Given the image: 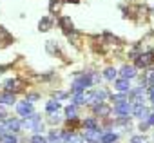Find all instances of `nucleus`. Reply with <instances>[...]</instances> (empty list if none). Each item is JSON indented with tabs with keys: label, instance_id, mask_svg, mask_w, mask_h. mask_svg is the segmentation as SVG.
Wrapping results in <instances>:
<instances>
[{
	"label": "nucleus",
	"instance_id": "obj_31",
	"mask_svg": "<svg viewBox=\"0 0 154 143\" xmlns=\"http://www.w3.org/2000/svg\"><path fill=\"white\" fill-rule=\"evenodd\" d=\"M150 85L154 87V71H152V73H150Z\"/></svg>",
	"mask_w": 154,
	"mask_h": 143
},
{
	"label": "nucleus",
	"instance_id": "obj_29",
	"mask_svg": "<svg viewBox=\"0 0 154 143\" xmlns=\"http://www.w3.org/2000/svg\"><path fill=\"white\" fill-rule=\"evenodd\" d=\"M147 123H149V125H154V112L150 114V118H147Z\"/></svg>",
	"mask_w": 154,
	"mask_h": 143
},
{
	"label": "nucleus",
	"instance_id": "obj_2",
	"mask_svg": "<svg viewBox=\"0 0 154 143\" xmlns=\"http://www.w3.org/2000/svg\"><path fill=\"white\" fill-rule=\"evenodd\" d=\"M131 111H132V107H131V103L129 102H120L116 107H114V112L118 114V116H122V118H127L129 114H131Z\"/></svg>",
	"mask_w": 154,
	"mask_h": 143
},
{
	"label": "nucleus",
	"instance_id": "obj_24",
	"mask_svg": "<svg viewBox=\"0 0 154 143\" xmlns=\"http://www.w3.org/2000/svg\"><path fill=\"white\" fill-rule=\"evenodd\" d=\"M131 141H132V143H147V139H145L143 136H134Z\"/></svg>",
	"mask_w": 154,
	"mask_h": 143
},
{
	"label": "nucleus",
	"instance_id": "obj_7",
	"mask_svg": "<svg viewBox=\"0 0 154 143\" xmlns=\"http://www.w3.org/2000/svg\"><path fill=\"white\" fill-rule=\"evenodd\" d=\"M62 138L65 139V143H84V136H78V134H69V132H63Z\"/></svg>",
	"mask_w": 154,
	"mask_h": 143
},
{
	"label": "nucleus",
	"instance_id": "obj_17",
	"mask_svg": "<svg viewBox=\"0 0 154 143\" xmlns=\"http://www.w3.org/2000/svg\"><path fill=\"white\" fill-rule=\"evenodd\" d=\"M38 27H40V31H49V27H51V20L45 17V18H42L40 20V24H38Z\"/></svg>",
	"mask_w": 154,
	"mask_h": 143
},
{
	"label": "nucleus",
	"instance_id": "obj_1",
	"mask_svg": "<svg viewBox=\"0 0 154 143\" xmlns=\"http://www.w3.org/2000/svg\"><path fill=\"white\" fill-rule=\"evenodd\" d=\"M105 98H107V91L105 89H94L93 93L84 94V102H87V103H102Z\"/></svg>",
	"mask_w": 154,
	"mask_h": 143
},
{
	"label": "nucleus",
	"instance_id": "obj_30",
	"mask_svg": "<svg viewBox=\"0 0 154 143\" xmlns=\"http://www.w3.org/2000/svg\"><path fill=\"white\" fill-rule=\"evenodd\" d=\"M4 116H6V111H4V109H2V107H0V120H2V118H4Z\"/></svg>",
	"mask_w": 154,
	"mask_h": 143
},
{
	"label": "nucleus",
	"instance_id": "obj_15",
	"mask_svg": "<svg viewBox=\"0 0 154 143\" xmlns=\"http://www.w3.org/2000/svg\"><path fill=\"white\" fill-rule=\"evenodd\" d=\"M129 87H131V85H129V80H125V78H122V80L116 82V89H118V91H123V93H125V91H129Z\"/></svg>",
	"mask_w": 154,
	"mask_h": 143
},
{
	"label": "nucleus",
	"instance_id": "obj_3",
	"mask_svg": "<svg viewBox=\"0 0 154 143\" xmlns=\"http://www.w3.org/2000/svg\"><path fill=\"white\" fill-rule=\"evenodd\" d=\"M152 62H154V53H143V54L138 56L136 65H138V67H147V65H150Z\"/></svg>",
	"mask_w": 154,
	"mask_h": 143
},
{
	"label": "nucleus",
	"instance_id": "obj_28",
	"mask_svg": "<svg viewBox=\"0 0 154 143\" xmlns=\"http://www.w3.org/2000/svg\"><path fill=\"white\" fill-rule=\"evenodd\" d=\"M35 100H38V94H31V96H27V102H35Z\"/></svg>",
	"mask_w": 154,
	"mask_h": 143
},
{
	"label": "nucleus",
	"instance_id": "obj_13",
	"mask_svg": "<svg viewBox=\"0 0 154 143\" xmlns=\"http://www.w3.org/2000/svg\"><path fill=\"white\" fill-rule=\"evenodd\" d=\"M122 76H123L125 80H129V78H134V76H136V69H134V67H129V65L122 67Z\"/></svg>",
	"mask_w": 154,
	"mask_h": 143
},
{
	"label": "nucleus",
	"instance_id": "obj_32",
	"mask_svg": "<svg viewBox=\"0 0 154 143\" xmlns=\"http://www.w3.org/2000/svg\"><path fill=\"white\" fill-rule=\"evenodd\" d=\"M150 102H152V103H154V87H152V89H150Z\"/></svg>",
	"mask_w": 154,
	"mask_h": 143
},
{
	"label": "nucleus",
	"instance_id": "obj_21",
	"mask_svg": "<svg viewBox=\"0 0 154 143\" xmlns=\"http://www.w3.org/2000/svg\"><path fill=\"white\" fill-rule=\"evenodd\" d=\"M4 139H6V143H17V138L11 134H6V132H4Z\"/></svg>",
	"mask_w": 154,
	"mask_h": 143
},
{
	"label": "nucleus",
	"instance_id": "obj_8",
	"mask_svg": "<svg viewBox=\"0 0 154 143\" xmlns=\"http://www.w3.org/2000/svg\"><path fill=\"white\" fill-rule=\"evenodd\" d=\"M13 42V36L2 27V26H0V45H8V44H11Z\"/></svg>",
	"mask_w": 154,
	"mask_h": 143
},
{
	"label": "nucleus",
	"instance_id": "obj_26",
	"mask_svg": "<svg viewBox=\"0 0 154 143\" xmlns=\"http://www.w3.org/2000/svg\"><path fill=\"white\" fill-rule=\"evenodd\" d=\"M65 96H67V94L62 93V91H60V93H54V98H56V100H62V98H65Z\"/></svg>",
	"mask_w": 154,
	"mask_h": 143
},
{
	"label": "nucleus",
	"instance_id": "obj_20",
	"mask_svg": "<svg viewBox=\"0 0 154 143\" xmlns=\"http://www.w3.org/2000/svg\"><path fill=\"white\" fill-rule=\"evenodd\" d=\"M100 139H102V143H114L116 136H114V134H105V136H102Z\"/></svg>",
	"mask_w": 154,
	"mask_h": 143
},
{
	"label": "nucleus",
	"instance_id": "obj_25",
	"mask_svg": "<svg viewBox=\"0 0 154 143\" xmlns=\"http://www.w3.org/2000/svg\"><path fill=\"white\" fill-rule=\"evenodd\" d=\"M74 103H76V105H80V103H85V102H84V96H82V94L74 96Z\"/></svg>",
	"mask_w": 154,
	"mask_h": 143
},
{
	"label": "nucleus",
	"instance_id": "obj_6",
	"mask_svg": "<svg viewBox=\"0 0 154 143\" xmlns=\"http://www.w3.org/2000/svg\"><path fill=\"white\" fill-rule=\"evenodd\" d=\"M17 111L26 118V116H29V114L33 112V107H31V103H29V102H22V103H18V105H17Z\"/></svg>",
	"mask_w": 154,
	"mask_h": 143
},
{
	"label": "nucleus",
	"instance_id": "obj_4",
	"mask_svg": "<svg viewBox=\"0 0 154 143\" xmlns=\"http://www.w3.org/2000/svg\"><path fill=\"white\" fill-rule=\"evenodd\" d=\"M100 138H102V132L98 130V127L85 130V139H87L89 143H100Z\"/></svg>",
	"mask_w": 154,
	"mask_h": 143
},
{
	"label": "nucleus",
	"instance_id": "obj_12",
	"mask_svg": "<svg viewBox=\"0 0 154 143\" xmlns=\"http://www.w3.org/2000/svg\"><path fill=\"white\" fill-rule=\"evenodd\" d=\"M0 103H8V105H13L15 103V94L11 91L4 93V94H0Z\"/></svg>",
	"mask_w": 154,
	"mask_h": 143
},
{
	"label": "nucleus",
	"instance_id": "obj_18",
	"mask_svg": "<svg viewBox=\"0 0 154 143\" xmlns=\"http://www.w3.org/2000/svg\"><path fill=\"white\" fill-rule=\"evenodd\" d=\"M45 109H47V112H54V111L60 109V103H58V102H49V103L45 105Z\"/></svg>",
	"mask_w": 154,
	"mask_h": 143
},
{
	"label": "nucleus",
	"instance_id": "obj_22",
	"mask_svg": "<svg viewBox=\"0 0 154 143\" xmlns=\"http://www.w3.org/2000/svg\"><path fill=\"white\" fill-rule=\"evenodd\" d=\"M31 143H47V141H45V138H42V136H33V138H31Z\"/></svg>",
	"mask_w": 154,
	"mask_h": 143
},
{
	"label": "nucleus",
	"instance_id": "obj_5",
	"mask_svg": "<svg viewBox=\"0 0 154 143\" xmlns=\"http://www.w3.org/2000/svg\"><path fill=\"white\" fill-rule=\"evenodd\" d=\"M20 127H22V123L18 121V120H8L6 121V125H4V132H17V130H20Z\"/></svg>",
	"mask_w": 154,
	"mask_h": 143
},
{
	"label": "nucleus",
	"instance_id": "obj_14",
	"mask_svg": "<svg viewBox=\"0 0 154 143\" xmlns=\"http://www.w3.org/2000/svg\"><path fill=\"white\" fill-rule=\"evenodd\" d=\"M94 112H96L98 116H107V114L111 112V107H109V105L100 103V105H96V107H94Z\"/></svg>",
	"mask_w": 154,
	"mask_h": 143
},
{
	"label": "nucleus",
	"instance_id": "obj_16",
	"mask_svg": "<svg viewBox=\"0 0 154 143\" xmlns=\"http://www.w3.org/2000/svg\"><path fill=\"white\" fill-rule=\"evenodd\" d=\"M103 78H105V80H114V78H116V69L107 67V69H105V73H103Z\"/></svg>",
	"mask_w": 154,
	"mask_h": 143
},
{
	"label": "nucleus",
	"instance_id": "obj_9",
	"mask_svg": "<svg viewBox=\"0 0 154 143\" xmlns=\"http://www.w3.org/2000/svg\"><path fill=\"white\" fill-rule=\"evenodd\" d=\"M22 85H24V84H22V80H18V78L8 80V82H6V89H8V91H13V89L18 91V89H22Z\"/></svg>",
	"mask_w": 154,
	"mask_h": 143
},
{
	"label": "nucleus",
	"instance_id": "obj_19",
	"mask_svg": "<svg viewBox=\"0 0 154 143\" xmlns=\"http://www.w3.org/2000/svg\"><path fill=\"white\" fill-rule=\"evenodd\" d=\"M65 114H67L69 120H71V118L74 120V118H76V107H74V105H69V107L65 109Z\"/></svg>",
	"mask_w": 154,
	"mask_h": 143
},
{
	"label": "nucleus",
	"instance_id": "obj_10",
	"mask_svg": "<svg viewBox=\"0 0 154 143\" xmlns=\"http://www.w3.org/2000/svg\"><path fill=\"white\" fill-rule=\"evenodd\" d=\"M134 114H136L138 118H141V120H147V118H149V111H147L141 103H136V107H134Z\"/></svg>",
	"mask_w": 154,
	"mask_h": 143
},
{
	"label": "nucleus",
	"instance_id": "obj_27",
	"mask_svg": "<svg viewBox=\"0 0 154 143\" xmlns=\"http://www.w3.org/2000/svg\"><path fill=\"white\" fill-rule=\"evenodd\" d=\"M112 100H116V102L120 103V102H123V100H125V96H123V94H118V96H112Z\"/></svg>",
	"mask_w": 154,
	"mask_h": 143
},
{
	"label": "nucleus",
	"instance_id": "obj_23",
	"mask_svg": "<svg viewBox=\"0 0 154 143\" xmlns=\"http://www.w3.org/2000/svg\"><path fill=\"white\" fill-rule=\"evenodd\" d=\"M87 129H96V121L94 120H85V123H84Z\"/></svg>",
	"mask_w": 154,
	"mask_h": 143
},
{
	"label": "nucleus",
	"instance_id": "obj_11",
	"mask_svg": "<svg viewBox=\"0 0 154 143\" xmlns=\"http://www.w3.org/2000/svg\"><path fill=\"white\" fill-rule=\"evenodd\" d=\"M58 24H60V27H62V29H63L65 33L72 31V22H71V18H69V17H62Z\"/></svg>",
	"mask_w": 154,
	"mask_h": 143
}]
</instances>
